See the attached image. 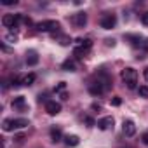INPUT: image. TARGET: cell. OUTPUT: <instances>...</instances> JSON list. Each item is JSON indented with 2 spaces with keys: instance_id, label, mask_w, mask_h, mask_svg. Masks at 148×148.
I'll use <instances>...</instances> for the list:
<instances>
[{
  "instance_id": "cell-1",
  "label": "cell",
  "mask_w": 148,
  "mask_h": 148,
  "mask_svg": "<svg viewBox=\"0 0 148 148\" xmlns=\"http://www.w3.org/2000/svg\"><path fill=\"white\" fill-rule=\"evenodd\" d=\"M120 77L122 80L127 84L129 89H136V84H138V71L134 68H124L120 71Z\"/></svg>"
},
{
  "instance_id": "cell-2",
  "label": "cell",
  "mask_w": 148,
  "mask_h": 148,
  "mask_svg": "<svg viewBox=\"0 0 148 148\" xmlns=\"http://www.w3.org/2000/svg\"><path fill=\"white\" fill-rule=\"evenodd\" d=\"M30 125V122L26 119H5L2 122V129L4 131H14V129H23Z\"/></svg>"
},
{
  "instance_id": "cell-3",
  "label": "cell",
  "mask_w": 148,
  "mask_h": 148,
  "mask_svg": "<svg viewBox=\"0 0 148 148\" xmlns=\"http://www.w3.org/2000/svg\"><path fill=\"white\" fill-rule=\"evenodd\" d=\"M75 52H73V54H75L77 58H84L86 56V52L92 47V42L89 40V38H77L75 40Z\"/></svg>"
},
{
  "instance_id": "cell-4",
  "label": "cell",
  "mask_w": 148,
  "mask_h": 148,
  "mask_svg": "<svg viewBox=\"0 0 148 148\" xmlns=\"http://www.w3.org/2000/svg\"><path fill=\"white\" fill-rule=\"evenodd\" d=\"M35 28L38 32H56L59 28V23L56 19H45V21H40L35 25Z\"/></svg>"
},
{
  "instance_id": "cell-5",
  "label": "cell",
  "mask_w": 148,
  "mask_h": 148,
  "mask_svg": "<svg viewBox=\"0 0 148 148\" xmlns=\"http://www.w3.org/2000/svg\"><path fill=\"white\" fill-rule=\"evenodd\" d=\"M115 25H117V18H115V14H105V16L101 18V28H105V30H112Z\"/></svg>"
},
{
  "instance_id": "cell-6",
  "label": "cell",
  "mask_w": 148,
  "mask_h": 148,
  "mask_svg": "<svg viewBox=\"0 0 148 148\" xmlns=\"http://www.w3.org/2000/svg\"><path fill=\"white\" fill-rule=\"evenodd\" d=\"M18 21H19V14H5L2 18V25L5 28H14Z\"/></svg>"
},
{
  "instance_id": "cell-7",
  "label": "cell",
  "mask_w": 148,
  "mask_h": 148,
  "mask_svg": "<svg viewBox=\"0 0 148 148\" xmlns=\"http://www.w3.org/2000/svg\"><path fill=\"white\" fill-rule=\"evenodd\" d=\"M71 21H73V25H75L77 28H84L86 23H87V14L86 12H77V14H73Z\"/></svg>"
},
{
  "instance_id": "cell-8",
  "label": "cell",
  "mask_w": 148,
  "mask_h": 148,
  "mask_svg": "<svg viewBox=\"0 0 148 148\" xmlns=\"http://www.w3.org/2000/svg\"><path fill=\"white\" fill-rule=\"evenodd\" d=\"M122 132L125 134V136H134L136 134V124L132 122V120H124L122 122Z\"/></svg>"
},
{
  "instance_id": "cell-9",
  "label": "cell",
  "mask_w": 148,
  "mask_h": 148,
  "mask_svg": "<svg viewBox=\"0 0 148 148\" xmlns=\"http://www.w3.org/2000/svg\"><path fill=\"white\" fill-rule=\"evenodd\" d=\"M45 112H47L49 115H58V113L61 112V105H59L58 101H47V103H45Z\"/></svg>"
},
{
  "instance_id": "cell-10",
  "label": "cell",
  "mask_w": 148,
  "mask_h": 148,
  "mask_svg": "<svg viewBox=\"0 0 148 148\" xmlns=\"http://www.w3.org/2000/svg\"><path fill=\"white\" fill-rule=\"evenodd\" d=\"M98 127H99L101 131L112 129V127H113V117H103V119H99V120H98Z\"/></svg>"
},
{
  "instance_id": "cell-11",
  "label": "cell",
  "mask_w": 148,
  "mask_h": 148,
  "mask_svg": "<svg viewBox=\"0 0 148 148\" xmlns=\"http://www.w3.org/2000/svg\"><path fill=\"white\" fill-rule=\"evenodd\" d=\"M64 143H66L68 146H79L80 139H79V136H75V134H68V136H64Z\"/></svg>"
},
{
  "instance_id": "cell-12",
  "label": "cell",
  "mask_w": 148,
  "mask_h": 148,
  "mask_svg": "<svg viewBox=\"0 0 148 148\" xmlns=\"http://www.w3.org/2000/svg\"><path fill=\"white\" fill-rule=\"evenodd\" d=\"M26 63H28L30 66H33V64H37V63H38L37 51H28V52H26Z\"/></svg>"
},
{
  "instance_id": "cell-13",
  "label": "cell",
  "mask_w": 148,
  "mask_h": 148,
  "mask_svg": "<svg viewBox=\"0 0 148 148\" xmlns=\"http://www.w3.org/2000/svg\"><path fill=\"white\" fill-rule=\"evenodd\" d=\"M12 108H26V99L25 96H18L12 99Z\"/></svg>"
},
{
  "instance_id": "cell-14",
  "label": "cell",
  "mask_w": 148,
  "mask_h": 148,
  "mask_svg": "<svg viewBox=\"0 0 148 148\" xmlns=\"http://www.w3.org/2000/svg\"><path fill=\"white\" fill-rule=\"evenodd\" d=\"M35 73H28V75H25V77H21V86H32L33 82H35Z\"/></svg>"
},
{
  "instance_id": "cell-15",
  "label": "cell",
  "mask_w": 148,
  "mask_h": 148,
  "mask_svg": "<svg viewBox=\"0 0 148 148\" xmlns=\"http://www.w3.org/2000/svg\"><path fill=\"white\" fill-rule=\"evenodd\" d=\"M51 139H52V143L61 141V131L56 129V127H52V129H51Z\"/></svg>"
},
{
  "instance_id": "cell-16",
  "label": "cell",
  "mask_w": 148,
  "mask_h": 148,
  "mask_svg": "<svg viewBox=\"0 0 148 148\" xmlns=\"http://www.w3.org/2000/svg\"><path fill=\"white\" fill-rule=\"evenodd\" d=\"M63 70H66V71H75V63H73L71 59H66L63 63Z\"/></svg>"
},
{
  "instance_id": "cell-17",
  "label": "cell",
  "mask_w": 148,
  "mask_h": 148,
  "mask_svg": "<svg viewBox=\"0 0 148 148\" xmlns=\"http://www.w3.org/2000/svg\"><path fill=\"white\" fill-rule=\"evenodd\" d=\"M138 92H139L141 98H148V86H141V87L138 89Z\"/></svg>"
},
{
  "instance_id": "cell-18",
  "label": "cell",
  "mask_w": 148,
  "mask_h": 148,
  "mask_svg": "<svg viewBox=\"0 0 148 148\" xmlns=\"http://www.w3.org/2000/svg\"><path fill=\"white\" fill-rule=\"evenodd\" d=\"M58 40H59V44H61V45H68V44H70V37H66V35L58 37Z\"/></svg>"
},
{
  "instance_id": "cell-19",
  "label": "cell",
  "mask_w": 148,
  "mask_h": 148,
  "mask_svg": "<svg viewBox=\"0 0 148 148\" xmlns=\"http://www.w3.org/2000/svg\"><path fill=\"white\" fill-rule=\"evenodd\" d=\"M64 89H66V82H59V84H58V87H56L54 91H56V92H63Z\"/></svg>"
},
{
  "instance_id": "cell-20",
  "label": "cell",
  "mask_w": 148,
  "mask_h": 148,
  "mask_svg": "<svg viewBox=\"0 0 148 148\" xmlns=\"http://www.w3.org/2000/svg\"><path fill=\"white\" fill-rule=\"evenodd\" d=\"M112 105H113V106H120V105H122V99H120L119 96H115V98L112 99Z\"/></svg>"
},
{
  "instance_id": "cell-21",
  "label": "cell",
  "mask_w": 148,
  "mask_h": 148,
  "mask_svg": "<svg viewBox=\"0 0 148 148\" xmlns=\"http://www.w3.org/2000/svg\"><path fill=\"white\" fill-rule=\"evenodd\" d=\"M141 23H143L145 26H148V11H146L145 14H141Z\"/></svg>"
},
{
  "instance_id": "cell-22",
  "label": "cell",
  "mask_w": 148,
  "mask_h": 148,
  "mask_svg": "<svg viewBox=\"0 0 148 148\" xmlns=\"http://www.w3.org/2000/svg\"><path fill=\"white\" fill-rule=\"evenodd\" d=\"M2 4L4 5H12V4H16V0H2Z\"/></svg>"
},
{
  "instance_id": "cell-23",
  "label": "cell",
  "mask_w": 148,
  "mask_h": 148,
  "mask_svg": "<svg viewBox=\"0 0 148 148\" xmlns=\"http://www.w3.org/2000/svg\"><path fill=\"white\" fill-rule=\"evenodd\" d=\"M5 40H7V42H14V40H16V35H12V33H11V35H7V37H5Z\"/></svg>"
},
{
  "instance_id": "cell-24",
  "label": "cell",
  "mask_w": 148,
  "mask_h": 148,
  "mask_svg": "<svg viewBox=\"0 0 148 148\" xmlns=\"http://www.w3.org/2000/svg\"><path fill=\"white\" fill-rule=\"evenodd\" d=\"M141 49L148 51V38H146V40H143V44H141Z\"/></svg>"
},
{
  "instance_id": "cell-25",
  "label": "cell",
  "mask_w": 148,
  "mask_h": 148,
  "mask_svg": "<svg viewBox=\"0 0 148 148\" xmlns=\"http://www.w3.org/2000/svg\"><path fill=\"white\" fill-rule=\"evenodd\" d=\"M141 141H143L145 145H148V134H143V138H141Z\"/></svg>"
},
{
  "instance_id": "cell-26",
  "label": "cell",
  "mask_w": 148,
  "mask_h": 148,
  "mask_svg": "<svg viewBox=\"0 0 148 148\" xmlns=\"http://www.w3.org/2000/svg\"><path fill=\"white\" fill-rule=\"evenodd\" d=\"M86 122H87V124H89V127H91V125H94V120H92V119H89V117H87V119H86Z\"/></svg>"
},
{
  "instance_id": "cell-27",
  "label": "cell",
  "mask_w": 148,
  "mask_h": 148,
  "mask_svg": "<svg viewBox=\"0 0 148 148\" xmlns=\"http://www.w3.org/2000/svg\"><path fill=\"white\" fill-rule=\"evenodd\" d=\"M143 75H145V80L148 82V68H145V73H143Z\"/></svg>"
}]
</instances>
